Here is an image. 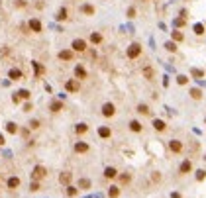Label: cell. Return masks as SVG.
<instances>
[{
    "instance_id": "d590c367",
    "label": "cell",
    "mask_w": 206,
    "mask_h": 198,
    "mask_svg": "<svg viewBox=\"0 0 206 198\" xmlns=\"http://www.w3.org/2000/svg\"><path fill=\"white\" fill-rule=\"evenodd\" d=\"M187 80H188V79H187L185 75H179V77H177V82H179V85H187Z\"/></svg>"
},
{
    "instance_id": "9c48e42d",
    "label": "cell",
    "mask_w": 206,
    "mask_h": 198,
    "mask_svg": "<svg viewBox=\"0 0 206 198\" xmlns=\"http://www.w3.org/2000/svg\"><path fill=\"white\" fill-rule=\"evenodd\" d=\"M75 151H77V153H86V151H89V143L79 141V143L75 145Z\"/></svg>"
},
{
    "instance_id": "4316f807",
    "label": "cell",
    "mask_w": 206,
    "mask_h": 198,
    "mask_svg": "<svg viewBox=\"0 0 206 198\" xmlns=\"http://www.w3.org/2000/svg\"><path fill=\"white\" fill-rule=\"evenodd\" d=\"M90 41H92V43H100V41H102V35H100V33H92V35H90Z\"/></svg>"
},
{
    "instance_id": "5b68a950",
    "label": "cell",
    "mask_w": 206,
    "mask_h": 198,
    "mask_svg": "<svg viewBox=\"0 0 206 198\" xmlns=\"http://www.w3.org/2000/svg\"><path fill=\"white\" fill-rule=\"evenodd\" d=\"M190 169H192V163L187 159V161L181 163V169H179V171H181V174H187V173H190Z\"/></svg>"
},
{
    "instance_id": "b9f144b4",
    "label": "cell",
    "mask_w": 206,
    "mask_h": 198,
    "mask_svg": "<svg viewBox=\"0 0 206 198\" xmlns=\"http://www.w3.org/2000/svg\"><path fill=\"white\" fill-rule=\"evenodd\" d=\"M128 16H130V18H134V16H136V10L130 8V10H128Z\"/></svg>"
},
{
    "instance_id": "7402d4cb",
    "label": "cell",
    "mask_w": 206,
    "mask_h": 198,
    "mask_svg": "<svg viewBox=\"0 0 206 198\" xmlns=\"http://www.w3.org/2000/svg\"><path fill=\"white\" fill-rule=\"evenodd\" d=\"M79 188H90V180L89 179H80L79 180Z\"/></svg>"
},
{
    "instance_id": "4dcf8cb0",
    "label": "cell",
    "mask_w": 206,
    "mask_h": 198,
    "mask_svg": "<svg viewBox=\"0 0 206 198\" xmlns=\"http://www.w3.org/2000/svg\"><path fill=\"white\" fill-rule=\"evenodd\" d=\"M16 96H18V98H24V100H28V98H30V92H28V90H20V92H18Z\"/></svg>"
},
{
    "instance_id": "52a82bcc",
    "label": "cell",
    "mask_w": 206,
    "mask_h": 198,
    "mask_svg": "<svg viewBox=\"0 0 206 198\" xmlns=\"http://www.w3.org/2000/svg\"><path fill=\"white\" fill-rule=\"evenodd\" d=\"M104 177H106V179H116V177H118V171L114 169V167H106V171H104Z\"/></svg>"
},
{
    "instance_id": "484cf974",
    "label": "cell",
    "mask_w": 206,
    "mask_h": 198,
    "mask_svg": "<svg viewBox=\"0 0 206 198\" xmlns=\"http://www.w3.org/2000/svg\"><path fill=\"white\" fill-rule=\"evenodd\" d=\"M190 96H192V98H194V100H200L202 92H200V90H198V88H192V90H190Z\"/></svg>"
},
{
    "instance_id": "f35d334b",
    "label": "cell",
    "mask_w": 206,
    "mask_h": 198,
    "mask_svg": "<svg viewBox=\"0 0 206 198\" xmlns=\"http://www.w3.org/2000/svg\"><path fill=\"white\" fill-rule=\"evenodd\" d=\"M67 194H69V196H75L77 188H75V186H67Z\"/></svg>"
},
{
    "instance_id": "3957f363",
    "label": "cell",
    "mask_w": 206,
    "mask_h": 198,
    "mask_svg": "<svg viewBox=\"0 0 206 198\" xmlns=\"http://www.w3.org/2000/svg\"><path fill=\"white\" fill-rule=\"evenodd\" d=\"M32 177H33V180H38V179H43V177H45V169H43L41 165H38L35 169H33Z\"/></svg>"
},
{
    "instance_id": "ee69618b",
    "label": "cell",
    "mask_w": 206,
    "mask_h": 198,
    "mask_svg": "<svg viewBox=\"0 0 206 198\" xmlns=\"http://www.w3.org/2000/svg\"><path fill=\"white\" fill-rule=\"evenodd\" d=\"M171 198H181V194H179V192H173V194H171Z\"/></svg>"
},
{
    "instance_id": "7a4b0ae2",
    "label": "cell",
    "mask_w": 206,
    "mask_h": 198,
    "mask_svg": "<svg viewBox=\"0 0 206 198\" xmlns=\"http://www.w3.org/2000/svg\"><path fill=\"white\" fill-rule=\"evenodd\" d=\"M102 114L106 116V118H112L114 114H116V106H114L112 102H106V104L102 106Z\"/></svg>"
},
{
    "instance_id": "9a60e30c",
    "label": "cell",
    "mask_w": 206,
    "mask_h": 198,
    "mask_svg": "<svg viewBox=\"0 0 206 198\" xmlns=\"http://www.w3.org/2000/svg\"><path fill=\"white\" fill-rule=\"evenodd\" d=\"M18 186H20V179H18V177L8 179V188H18Z\"/></svg>"
},
{
    "instance_id": "ac0fdd59",
    "label": "cell",
    "mask_w": 206,
    "mask_h": 198,
    "mask_svg": "<svg viewBox=\"0 0 206 198\" xmlns=\"http://www.w3.org/2000/svg\"><path fill=\"white\" fill-rule=\"evenodd\" d=\"M108 196H110V198H118V196H120V188H118V186H110Z\"/></svg>"
},
{
    "instance_id": "83f0119b",
    "label": "cell",
    "mask_w": 206,
    "mask_h": 198,
    "mask_svg": "<svg viewBox=\"0 0 206 198\" xmlns=\"http://www.w3.org/2000/svg\"><path fill=\"white\" fill-rule=\"evenodd\" d=\"M130 180H131V174H122V177H120V183H122V184H128V183H130Z\"/></svg>"
},
{
    "instance_id": "e0dca14e",
    "label": "cell",
    "mask_w": 206,
    "mask_h": 198,
    "mask_svg": "<svg viewBox=\"0 0 206 198\" xmlns=\"http://www.w3.org/2000/svg\"><path fill=\"white\" fill-rule=\"evenodd\" d=\"M130 130H131V132H141V124L140 122H137V120H134V122H130Z\"/></svg>"
},
{
    "instance_id": "f546056e",
    "label": "cell",
    "mask_w": 206,
    "mask_h": 198,
    "mask_svg": "<svg viewBox=\"0 0 206 198\" xmlns=\"http://www.w3.org/2000/svg\"><path fill=\"white\" fill-rule=\"evenodd\" d=\"M194 33H196V35H202V33H204V26L196 24V26H194Z\"/></svg>"
},
{
    "instance_id": "7c38bea8",
    "label": "cell",
    "mask_w": 206,
    "mask_h": 198,
    "mask_svg": "<svg viewBox=\"0 0 206 198\" xmlns=\"http://www.w3.org/2000/svg\"><path fill=\"white\" fill-rule=\"evenodd\" d=\"M30 28H32L33 32H41V22H39V20H30Z\"/></svg>"
},
{
    "instance_id": "5bb4252c",
    "label": "cell",
    "mask_w": 206,
    "mask_h": 198,
    "mask_svg": "<svg viewBox=\"0 0 206 198\" xmlns=\"http://www.w3.org/2000/svg\"><path fill=\"white\" fill-rule=\"evenodd\" d=\"M153 127L157 130V132H163V130H165L167 126H165V122H163V120H153Z\"/></svg>"
},
{
    "instance_id": "836d02e7",
    "label": "cell",
    "mask_w": 206,
    "mask_h": 198,
    "mask_svg": "<svg viewBox=\"0 0 206 198\" xmlns=\"http://www.w3.org/2000/svg\"><path fill=\"white\" fill-rule=\"evenodd\" d=\"M185 24H187V22H185V18H177V20H175V26H177V28H183Z\"/></svg>"
},
{
    "instance_id": "603a6c76",
    "label": "cell",
    "mask_w": 206,
    "mask_h": 198,
    "mask_svg": "<svg viewBox=\"0 0 206 198\" xmlns=\"http://www.w3.org/2000/svg\"><path fill=\"white\" fill-rule=\"evenodd\" d=\"M137 112H140V114H145V116H147V114H151V110L147 108L145 104H140V106H137Z\"/></svg>"
},
{
    "instance_id": "cb8c5ba5",
    "label": "cell",
    "mask_w": 206,
    "mask_h": 198,
    "mask_svg": "<svg viewBox=\"0 0 206 198\" xmlns=\"http://www.w3.org/2000/svg\"><path fill=\"white\" fill-rule=\"evenodd\" d=\"M6 132H8V133H16V132H18L16 124H12V122H10V124H6Z\"/></svg>"
},
{
    "instance_id": "8992f818",
    "label": "cell",
    "mask_w": 206,
    "mask_h": 198,
    "mask_svg": "<svg viewBox=\"0 0 206 198\" xmlns=\"http://www.w3.org/2000/svg\"><path fill=\"white\" fill-rule=\"evenodd\" d=\"M65 88L69 90V92H77V90H79V80H67Z\"/></svg>"
},
{
    "instance_id": "d6986e66",
    "label": "cell",
    "mask_w": 206,
    "mask_h": 198,
    "mask_svg": "<svg viewBox=\"0 0 206 198\" xmlns=\"http://www.w3.org/2000/svg\"><path fill=\"white\" fill-rule=\"evenodd\" d=\"M110 133H112V132H110V127H106V126H102L98 130V135L100 137H110Z\"/></svg>"
},
{
    "instance_id": "30bf717a",
    "label": "cell",
    "mask_w": 206,
    "mask_h": 198,
    "mask_svg": "<svg viewBox=\"0 0 206 198\" xmlns=\"http://www.w3.org/2000/svg\"><path fill=\"white\" fill-rule=\"evenodd\" d=\"M8 77L12 80H20V79H22V71H20V69H12V71L8 73Z\"/></svg>"
},
{
    "instance_id": "6da1fadb",
    "label": "cell",
    "mask_w": 206,
    "mask_h": 198,
    "mask_svg": "<svg viewBox=\"0 0 206 198\" xmlns=\"http://www.w3.org/2000/svg\"><path fill=\"white\" fill-rule=\"evenodd\" d=\"M140 53H141V45H140V43H131L130 47H128V57H130V59L140 57Z\"/></svg>"
},
{
    "instance_id": "44dd1931",
    "label": "cell",
    "mask_w": 206,
    "mask_h": 198,
    "mask_svg": "<svg viewBox=\"0 0 206 198\" xmlns=\"http://www.w3.org/2000/svg\"><path fill=\"white\" fill-rule=\"evenodd\" d=\"M77 133H86L89 132V126H86V124H77Z\"/></svg>"
},
{
    "instance_id": "2e32d148",
    "label": "cell",
    "mask_w": 206,
    "mask_h": 198,
    "mask_svg": "<svg viewBox=\"0 0 206 198\" xmlns=\"http://www.w3.org/2000/svg\"><path fill=\"white\" fill-rule=\"evenodd\" d=\"M59 59H63V61H71V59H73V53L65 49V51H61V53H59Z\"/></svg>"
},
{
    "instance_id": "d6a6232c",
    "label": "cell",
    "mask_w": 206,
    "mask_h": 198,
    "mask_svg": "<svg viewBox=\"0 0 206 198\" xmlns=\"http://www.w3.org/2000/svg\"><path fill=\"white\" fill-rule=\"evenodd\" d=\"M33 71H35V75H41V73H43V67L39 65V63H33Z\"/></svg>"
},
{
    "instance_id": "e575fe53",
    "label": "cell",
    "mask_w": 206,
    "mask_h": 198,
    "mask_svg": "<svg viewBox=\"0 0 206 198\" xmlns=\"http://www.w3.org/2000/svg\"><path fill=\"white\" fill-rule=\"evenodd\" d=\"M173 39H175V41H183V33H181V32H173Z\"/></svg>"
},
{
    "instance_id": "7bdbcfd3",
    "label": "cell",
    "mask_w": 206,
    "mask_h": 198,
    "mask_svg": "<svg viewBox=\"0 0 206 198\" xmlns=\"http://www.w3.org/2000/svg\"><path fill=\"white\" fill-rule=\"evenodd\" d=\"M39 188V184H38V180H33L32 183V190H38Z\"/></svg>"
},
{
    "instance_id": "1f68e13d",
    "label": "cell",
    "mask_w": 206,
    "mask_h": 198,
    "mask_svg": "<svg viewBox=\"0 0 206 198\" xmlns=\"http://www.w3.org/2000/svg\"><path fill=\"white\" fill-rule=\"evenodd\" d=\"M83 12H84V14H94V8H92V6H90V4H86V6H83Z\"/></svg>"
},
{
    "instance_id": "8fae6325",
    "label": "cell",
    "mask_w": 206,
    "mask_h": 198,
    "mask_svg": "<svg viewBox=\"0 0 206 198\" xmlns=\"http://www.w3.org/2000/svg\"><path fill=\"white\" fill-rule=\"evenodd\" d=\"M75 75H77V79H86V71H84L80 65L75 67Z\"/></svg>"
},
{
    "instance_id": "60d3db41",
    "label": "cell",
    "mask_w": 206,
    "mask_h": 198,
    "mask_svg": "<svg viewBox=\"0 0 206 198\" xmlns=\"http://www.w3.org/2000/svg\"><path fill=\"white\" fill-rule=\"evenodd\" d=\"M30 127H33V130L39 127V122H38V120H32V122H30Z\"/></svg>"
},
{
    "instance_id": "4fadbf2b",
    "label": "cell",
    "mask_w": 206,
    "mask_h": 198,
    "mask_svg": "<svg viewBox=\"0 0 206 198\" xmlns=\"http://www.w3.org/2000/svg\"><path fill=\"white\" fill-rule=\"evenodd\" d=\"M71 179H73V174L71 173H61V177H59V180H61V184H69Z\"/></svg>"
},
{
    "instance_id": "ba28073f",
    "label": "cell",
    "mask_w": 206,
    "mask_h": 198,
    "mask_svg": "<svg viewBox=\"0 0 206 198\" xmlns=\"http://www.w3.org/2000/svg\"><path fill=\"white\" fill-rule=\"evenodd\" d=\"M169 147H171V151H175V153L183 151V143H181V141H177V139H173V141L169 143Z\"/></svg>"
},
{
    "instance_id": "74e56055",
    "label": "cell",
    "mask_w": 206,
    "mask_h": 198,
    "mask_svg": "<svg viewBox=\"0 0 206 198\" xmlns=\"http://www.w3.org/2000/svg\"><path fill=\"white\" fill-rule=\"evenodd\" d=\"M165 47H167L169 51H177V45H175L173 41H169V43H165Z\"/></svg>"
},
{
    "instance_id": "8d00e7d4",
    "label": "cell",
    "mask_w": 206,
    "mask_h": 198,
    "mask_svg": "<svg viewBox=\"0 0 206 198\" xmlns=\"http://www.w3.org/2000/svg\"><path fill=\"white\" fill-rule=\"evenodd\" d=\"M196 179L198 180H204L206 179V171H196Z\"/></svg>"
},
{
    "instance_id": "277c9868",
    "label": "cell",
    "mask_w": 206,
    "mask_h": 198,
    "mask_svg": "<svg viewBox=\"0 0 206 198\" xmlns=\"http://www.w3.org/2000/svg\"><path fill=\"white\" fill-rule=\"evenodd\" d=\"M73 49H75V51H84V49H86V41H84V39H75V41H73Z\"/></svg>"
},
{
    "instance_id": "ab89813d",
    "label": "cell",
    "mask_w": 206,
    "mask_h": 198,
    "mask_svg": "<svg viewBox=\"0 0 206 198\" xmlns=\"http://www.w3.org/2000/svg\"><path fill=\"white\" fill-rule=\"evenodd\" d=\"M202 75H204L202 71H198V69H192V77H202Z\"/></svg>"
},
{
    "instance_id": "ffe728a7",
    "label": "cell",
    "mask_w": 206,
    "mask_h": 198,
    "mask_svg": "<svg viewBox=\"0 0 206 198\" xmlns=\"http://www.w3.org/2000/svg\"><path fill=\"white\" fill-rule=\"evenodd\" d=\"M143 77L147 80H153V69H151V67H145V69H143Z\"/></svg>"
},
{
    "instance_id": "d4e9b609",
    "label": "cell",
    "mask_w": 206,
    "mask_h": 198,
    "mask_svg": "<svg viewBox=\"0 0 206 198\" xmlns=\"http://www.w3.org/2000/svg\"><path fill=\"white\" fill-rule=\"evenodd\" d=\"M49 108H51V112H59V110L63 108V104H61V102H51V106H49Z\"/></svg>"
},
{
    "instance_id": "f1b7e54d",
    "label": "cell",
    "mask_w": 206,
    "mask_h": 198,
    "mask_svg": "<svg viewBox=\"0 0 206 198\" xmlns=\"http://www.w3.org/2000/svg\"><path fill=\"white\" fill-rule=\"evenodd\" d=\"M57 20H61V22H63V20H67V10H65V8L59 10V14H57Z\"/></svg>"
},
{
    "instance_id": "f6af8a7d",
    "label": "cell",
    "mask_w": 206,
    "mask_h": 198,
    "mask_svg": "<svg viewBox=\"0 0 206 198\" xmlns=\"http://www.w3.org/2000/svg\"><path fill=\"white\" fill-rule=\"evenodd\" d=\"M2 143H4V137H2V135H0V145H2Z\"/></svg>"
}]
</instances>
